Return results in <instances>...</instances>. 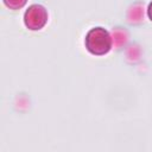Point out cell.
<instances>
[{
	"label": "cell",
	"mask_w": 152,
	"mask_h": 152,
	"mask_svg": "<svg viewBox=\"0 0 152 152\" xmlns=\"http://www.w3.org/2000/svg\"><path fill=\"white\" fill-rule=\"evenodd\" d=\"M86 46L93 55H104L112 48V38L107 30L102 27H94L86 36Z\"/></svg>",
	"instance_id": "1"
},
{
	"label": "cell",
	"mask_w": 152,
	"mask_h": 152,
	"mask_svg": "<svg viewBox=\"0 0 152 152\" xmlns=\"http://www.w3.org/2000/svg\"><path fill=\"white\" fill-rule=\"evenodd\" d=\"M24 21L30 30H40L48 21V12L42 5H32L25 12Z\"/></svg>",
	"instance_id": "2"
},
{
	"label": "cell",
	"mask_w": 152,
	"mask_h": 152,
	"mask_svg": "<svg viewBox=\"0 0 152 152\" xmlns=\"http://www.w3.org/2000/svg\"><path fill=\"white\" fill-rule=\"evenodd\" d=\"M27 0H4L5 5L11 8V10H18V8H21L25 4H26Z\"/></svg>",
	"instance_id": "3"
},
{
	"label": "cell",
	"mask_w": 152,
	"mask_h": 152,
	"mask_svg": "<svg viewBox=\"0 0 152 152\" xmlns=\"http://www.w3.org/2000/svg\"><path fill=\"white\" fill-rule=\"evenodd\" d=\"M148 17H150V19L152 20V2L148 5Z\"/></svg>",
	"instance_id": "4"
}]
</instances>
